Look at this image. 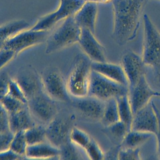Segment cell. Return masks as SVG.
<instances>
[{"mask_svg":"<svg viewBox=\"0 0 160 160\" xmlns=\"http://www.w3.org/2000/svg\"><path fill=\"white\" fill-rule=\"evenodd\" d=\"M146 0H113L112 37L123 46L136 39Z\"/></svg>","mask_w":160,"mask_h":160,"instance_id":"cell-1","label":"cell"},{"mask_svg":"<svg viewBox=\"0 0 160 160\" xmlns=\"http://www.w3.org/2000/svg\"><path fill=\"white\" fill-rule=\"evenodd\" d=\"M144 38L141 58L145 66L153 71L160 84V32L147 14L143 15Z\"/></svg>","mask_w":160,"mask_h":160,"instance_id":"cell-2","label":"cell"},{"mask_svg":"<svg viewBox=\"0 0 160 160\" xmlns=\"http://www.w3.org/2000/svg\"><path fill=\"white\" fill-rule=\"evenodd\" d=\"M92 62L86 56L77 57L67 82V89L70 96L80 98L88 95L89 87Z\"/></svg>","mask_w":160,"mask_h":160,"instance_id":"cell-3","label":"cell"},{"mask_svg":"<svg viewBox=\"0 0 160 160\" xmlns=\"http://www.w3.org/2000/svg\"><path fill=\"white\" fill-rule=\"evenodd\" d=\"M81 32L74 15L69 17L48 37L46 53L52 54L78 42Z\"/></svg>","mask_w":160,"mask_h":160,"instance_id":"cell-4","label":"cell"},{"mask_svg":"<svg viewBox=\"0 0 160 160\" xmlns=\"http://www.w3.org/2000/svg\"><path fill=\"white\" fill-rule=\"evenodd\" d=\"M129 88L92 70L88 95L107 101L128 94Z\"/></svg>","mask_w":160,"mask_h":160,"instance_id":"cell-5","label":"cell"},{"mask_svg":"<svg viewBox=\"0 0 160 160\" xmlns=\"http://www.w3.org/2000/svg\"><path fill=\"white\" fill-rule=\"evenodd\" d=\"M86 2L85 0H60L58 9L40 18L32 29L49 30L57 23L74 15Z\"/></svg>","mask_w":160,"mask_h":160,"instance_id":"cell-6","label":"cell"},{"mask_svg":"<svg viewBox=\"0 0 160 160\" xmlns=\"http://www.w3.org/2000/svg\"><path fill=\"white\" fill-rule=\"evenodd\" d=\"M48 34V31L27 29L0 43L1 48L10 49L18 55L28 48L46 41Z\"/></svg>","mask_w":160,"mask_h":160,"instance_id":"cell-7","label":"cell"},{"mask_svg":"<svg viewBox=\"0 0 160 160\" xmlns=\"http://www.w3.org/2000/svg\"><path fill=\"white\" fill-rule=\"evenodd\" d=\"M45 92L55 101L66 102L70 99L67 82L56 68L46 70L41 77Z\"/></svg>","mask_w":160,"mask_h":160,"instance_id":"cell-8","label":"cell"},{"mask_svg":"<svg viewBox=\"0 0 160 160\" xmlns=\"http://www.w3.org/2000/svg\"><path fill=\"white\" fill-rule=\"evenodd\" d=\"M55 101L43 91L28 100V107L31 113L39 120L49 123L57 114Z\"/></svg>","mask_w":160,"mask_h":160,"instance_id":"cell-9","label":"cell"},{"mask_svg":"<svg viewBox=\"0 0 160 160\" xmlns=\"http://www.w3.org/2000/svg\"><path fill=\"white\" fill-rule=\"evenodd\" d=\"M155 105L150 101L134 114L131 130L148 132L155 135L158 132L159 120Z\"/></svg>","mask_w":160,"mask_h":160,"instance_id":"cell-10","label":"cell"},{"mask_svg":"<svg viewBox=\"0 0 160 160\" xmlns=\"http://www.w3.org/2000/svg\"><path fill=\"white\" fill-rule=\"evenodd\" d=\"M78 43L86 56L92 62H107L105 48L89 30L81 29Z\"/></svg>","mask_w":160,"mask_h":160,"instance_id":"cell-11","label":"cell"},{"mask_svg":"<svg viewBox=\"0 0 160 160\" xmlns=\"http://www.w3.org/2000/svg\"><path fill=\"white\" fill-rule=\"evenodd\" d=\"M155 92L147 81L146 75L135 85L129 87L128 97L133 114L148 103L152 98L154 97Z\"/></svg>","mask_w":160,"mask_h":160,"instance_id":"cell-12","label":"cell"},{"mask_svg":"<svg viewBox=\"0 0 160 160\" xmlns=\"http://www.w3.org/2000/svg\"><path fill=\"white\" fill-rule=\"evenodd\" d=\"M121 65L129 82V87L135 85L145 75V66L141 56L128 50L122 55Z\"/></svg>","mask_w":160,"mask_h":160,"instance_id":"cell-13","label":"cell"},{"mask_svg":"<svg viewBox=\"0 0 160 160\" xmlns=\"http://www.w3.org/2000/svg\"><path fill=\"white\" fill-rule=\"evenodd\" d=\"M46 129L47 141L58 148L70 140L72 128L66 120L56 117Z\"/></svg>","mask_w":160,"mask_h":160,"instance_id":"cell-14","label":"cell"},{"mask_svg":"<svg viewBox=\"0 0 160 160\" xmlns=\"http://www.w3.org/2000/svg\"><path fill=\"white\" fill-rule=\"evenodd\" d=\"M76 99V107L82 115L94 120H102L106 102L90 95Z\"/></svg>","mask_w":160,"mask_h":160,"instance_id":"cell-15","label":"cell"},{"mask_svg":"<svg viewBox=\"0 0 160 160\" xmlns=\"http://www.w3.org/2000/svg\"><path fill=\"white\" fill-rule=\"evenodd\" d=\"M98 14V3L86 1L74 15L75 20L81 29L89 30L95 33Z\"/></svg>","mask_w":160,"mask_h":160,"instance_id":"cell-16","label":"cell"},{"mask_svg":"<svg viewBox=\"0 0 160 160\" xmlns=\"http://www.w3.org/2000/svg\"><path fill=\"white\" fill-rule=\"evenodd\" d=\"M28 100L44 91L41 77L32 70H24L18 74L16 79Z\"/></svg>","mask_w":160,"mask_h":160,"instance_id":"cell-17","label":"cell"},{"mask_svg":"<svg viewBox=\"0 0 160 160\" xmlns=\"http://www.w3.org/2000/svg\"><path fill=\"white\" fill-rule=\"evenodd\" d=\"M92 69L108 78L129 88V82L121 64L107 62H92Z\"/></svg>","mask_w":160,"mask_h":160,"instance_id":"cell-18","label":"cell"},{"mask_svg":"<svg viewBox=\"0 0 160 160\" xmlns=\"http://www.w3.org/2000/svg\"><path fill=\"white\" fill-rule=\"evenodd\" d=\"M59 149L49 142H42L36 145L28 146L26 152V159H59Z\"/></svg>","mask_w":160,"mask_h":160,"instance_id":"cell-19","label":"cell"},{"mask_svg":"<svg viewBox=\"0 0 160 160\" xmlns=\"http://www.w3.org/2000/svg\"><path fill=\"white\" fill-rule=\"evenodd\" d=\"M28 106L19 111L9 114L10 130L14 133L25 132L35 125Z\"/></svg>","mask_w":160,"mask_h":160,"instance_id":"cell-20","label":"cell"},{"mask_svg":"<svg viewBox=\"0 0 160 160\" xmlns=\"http://www.w3.org/2000/svg\"><path fill=\"white\" fill-rule=\"evenodd\" d=\"M29 27L30 24L24 20H14L4 24L0 29V43L28 29Z\"/></svg>","mask_w":160,"mask_h":160,"instance_id":"cell-21","label":"cell"},{"mask_svg":"<svg viewBox=\"0 0 160 160\" xmlns=\"http://www.w3.org/2000/svg\"><path fill=\"white\" fill-rule=\"evenodd\" d=\"M155 135L148 132L131 130L121 143L122 148H138L146 143Z\"/></svg>","mask_w":160,"mask_h":160,"instance_id":"cell-22","label":"cell"},{"mask_svg":"<svg viewBox=\"0 0 160 160\" xmlns=\"http://www.w3.org/2000/svg\"><path fill=\"white\" fill-rule=\"evenodd\" d=\"M120 120L126 123L131 129V124L133 118V113L128 94L116 98Z\"/></svg>","mask_w":160,"mask_h":160,"instance_id":"cell-23","label":"cell"},{"mask_svg":"<svg viewBox=\"0 0 160 160\" xmlns=\"http://www.w3.org/2000/svg\"><path fill=\"white\" fill-rule=\"evenodd\" d=\"M120 120L117 99L113 98L107 101L102 122L105 127Z\"/></svg>","mask_w":160,"mask_h":160,"instance_id":"cell-24","label":"cell"},{"mask_svg":"<svg viewBox=\"0 0 160 160\" xmlns=\"http://www.w3.org/2000/svg\"><path fill=\"white\" fill-rule=\"evenodd\" d=\"M130 131L131 129L128 125L121 120L106 127V131L107 134L118 145H120Z\"/></svg>","mask_w":160,"mask_h":160,"instance_id":"cell-25","label":"cell"},{"mask_svg":"<svg viewBox=\"0 0 160 160\" xmlns=\"http://www.w3.org/2000/svg\"><path fill=\"white\" fill-rule=\"evenodd\" d=\"M25 135L28 146L45 142L46 129L41 125H34L25 131Z\"/></svg>","mask_w":160,"mask_h":160,"instance_id":"cell-26","label":"cell"},{"mask_svg":"<svg viewBox=\"0 0 160 160\" xmlns=\"http://www.w3.org/2000/svg\"><path fill=\"white\" fill-rule=\"evenodd\" d=\"M92 138L85 131L77 127H73L70 134V140L78 148L85 149Z\"/></svg>","mask_w":160,"mask_h":160,"instance_id":"cell-27","label":"cell"},{"mask_svg":"<svg viewBox=\"0 0 160 160\" xmlns=\"http://www.w3.org/2000/svg\"><path fill=\"white\" fill-rule=\"evenodd\" d=\"M70 140L59 148V159L61 160H80L82 159L77 148Z\"/></svg>","mask_w":160,"mask_h":160,"instance_id":"cell-28","label":"cell"},{"mask_svg":"<svg viewBox=\"0 0 160 160\" xmlns=\"http://www.w3.org/2000/svg\"><path fill=\"white\" fill-rule=\"evenodd\" d=\"M28 146L25 132L22 131L15 133L10 148L19 155L25 157L26 159V154Z\"/></svg>","mask_w":160,"mask_h":160,"instance_id":"cell-29","label":"cell"},{"mask_svg":"<svg viewBox=\"0 0 160 160\" xmlns=\"http://www.w3.org/2000/svg\"><path fill=\"white\" fill-rule=\"evenodd\" d=\"M1 106L6 109L9 114L19 111L28 106L9 94L1 97Z\"/></svg>","mask_w":160,"mask_h":160,"instance_id":"cell-30","label":"cell"},{"mask_svg":"<svg viewBox=\"0 0 160 160\" xmlns=\"http://www.w3.org/2000/svg\"><path fill=\"white\" fill-rule=\"evenodd\" d=\"M89 159L91 160H103L105 159V153L100 145L92 138L90 142L84 150Z\"/></svg>","mask_w":160,"mask_h":160,"instance_id":"cell-31","label":"cell"},{"mask_svg":"<svg viewBox=\"0 0 160 160\" xmlns=\"http://www.w3.org/2000/svg\"><path fill=\"white\" fill-rule=\"evenodd\" d=\"M7 94H10L28 105V98L16 79H10Z\"/></svg>","mask_w":160,"mask_h":160,"instance_id":"cell-32","label":"cell"},{"mask_svg":"<svg viewBox=\"0 0 160 160\" xmlns=\"http://www.w3.org/2000/svg\"><path fill=\"white\" fill-rule=\"evenodd\" d=\"M139 148H122L120 146L119 151L118 160H141Z\"/></svg>","mask_w":160,"mask_h":160,"instance_id":"cell-33","label":"cell"},{"mask_svg":"<svg viewBox=\"0 0 160 160\" xmlns=\"http://www.w3.org/2000/svg\"><path fill=\"white\" fill-rule=\"evenodd\" d=\"M14 135L15 133L11 131L0 133V152L3 151L10 148Z\"/></svg>","mask_w":160,"mask_h":160,"instance_id":"cell-34","label":"cell"},{"mask_svg":"<svg viewBox=\"0 0 160 160\" xmlns=\"http://www.w3.org/2000/svg\"><path fill=\"white\" fill-rule=\"evenodd\" d=\"M17 55L13 51L10 49L1 48L0 50V60L1 69L5 67Z\"/></svg>","mask_w":160,"mask_h":160,"instance_id":"cell-35","label":"cell"},{"mask_svg":"<svg viewBox=\"0 0 160 160\" xmlns=\"http://www.w3.org/2000/svg\"><path fill=\"white\" fill-rule=\"evenodd\" d=\"M11 131L9 121V113L1 106L0 112V133Z\"/></svg>","mask_w":160,"mask_h":160,"instance_id":"cell-36","label":"cell"},{"mask_svg":"<svg viewBox=\"0 0 160 160\" xmlns=\"http://www.w3.org/2000/svg\"><path fill=\"white\" fill-rule=\"evenodd\" d=\"M0 159L1 160H20L26 159L9 148L6 150L0 152Z\"/></svg>","mask_w":160,"mask_h":160,"instance_id":"cell-37","label":"cell"},{"mask_svg":"<svg viewBox=\"0 0 160 160\" xmlns=\"http://www.w3.org/2000/svg\"><path fill=\"white\" fill-rule=\"evenodd\" d=\"M10 80V79H9L8 76L6 74H1V83H0L1 97L6 95L8 93Z\"/></svg>","mask_w":160,"mask_h":160,"instance_id":"cell-38","label":"cell"},{"mask_svg":"<svg viewBox=\"0 0 160 160\" xmlns=\"http://www.w3.org/2000/svg\"><path fill=\"white\" fill-rule=\"evenodd\" d=\"M155 110L158 116V120H159V127H158V132L155 134V137L156 138L157 141V152L158 158L160 159V112L159 109L155 105Z\"/></svg>","mask_w":160,"mask_h":160,"instance_id":"cell-39","label":"cell"},{"mask_svg":"<svg viewBox=\"0 0 160 160\" xmlns=\"http://www.w3.org/2000/svg\"><path fill=\"white\" fill-rule=\"evenodd\" d=\"M120 145H118L115 148L110 150L108 152L105 153V159H117L118 160Z\"/></svg>","mask_w":160,"mask_h":160,"instance_id":"cell-40","label":"cell"},{"mask_svg":"<svg viewBox=\"0 0 160 160\" xmlns=\"http://www.w3.org/2000/svg\"><path fill=\"white\" fill-rule=\"evenodd\" d=\"M86 1L93 2L97 3H108L112 2L113 0H85Z\"/></svg>","mask_w":160,"mask_h":160,"instance_id":"cell-41","label":"cell"},{"mask_svg":"<svg viewBox=\"0 0 160 160\" xmlns=\"http://www.w3.org/2000/svg\"><path fill=\"white\" fill-rule=\"evenodd\" d=\"M154 97L160 98V92H155L154 93Z\"/></svg>","mask_w":160,"mask_h":160,"instance_id":"cell-42","label":"cell"},{"mask_svg":"<svg viewBox=\"0 0 160 160\" xmlns=\"http://www.w3.org/2000/svg\"><path fill=\"white\" fill-rule=\"evenodd\" d=\"M159 1H160V0H159Z\"/></svg>","mask_w":160,"mask_h":160,"instance_id":"cell-43","label":"cell"}]
</instances>
